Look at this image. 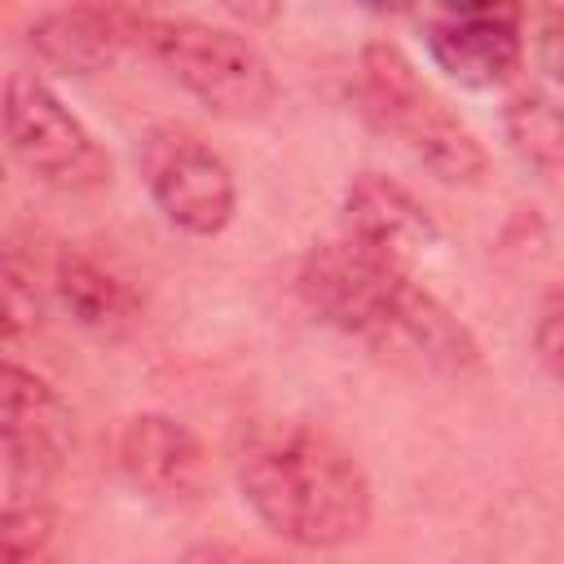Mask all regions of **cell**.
I'll list each match as a JSON object with an SVG mask.
<instances>
[{
	"instance_id": "obj_3",
	"label": "cell",
	"mask_w": 564,
	"mask_h": 564,
	"mask_svg": "<svg viewBox=\"0 0 564 564\" xmlns=\"http://www.w3.org/2000/svg\"><path fill=\"white\" fill-rule=\"evenodd\" d=\"M361 110L445 185H480L489 159L476 132L427 88L414 62L392 40H370L361 48Z\"/></svg>"
},
{
	"instance_id": "obj_11",
	"label": "cell",
	"mask_w": 564,
	"mask_h": 564,
	"mask_svg": "<svg viewBox=\"0 0 564 564\" xmlns=\"http://www.w3.org/2000/svg\"><path fill=\"white\" fill-rule=\"evenodd\" d=\"M379 348H397L441 379H467L485 361L471 326L445 300H436L427 286H419L414 278L401 286L397 308L388 317V335Z\"/></svg>"
},
{
	"instance_id": "obj_17",
	"label": "cell",
	"mask_w": 564,
	"mask_h": 564,
	"mask_svg": "<svg viewBox=\"0 0 564 564\" xmlns=\"http://www.w3.org/2000/svg\"><path fill=\"white\" fill-rule=\"evenodd\" d=\"M533 352L542 361V370L564 383V286L542 295L538 317H533Z\"/></svg>"
},
{
	"instance_id": "obj_9",
	"label": "cell",
	"mask_w": 564,
	"mask_h": 564,
	"mask_svg": "<svg viewBox=\"0 0 564 564\" xmlns=\"http://www.w3.org/2000/svg\"><path fill=\"white\" fill-rule=\"evenodd\" d=\"M115 458L123 480L154 502H194L207 489V471H212L203 441L181 419L159 410L132 414L119 427Z\"/></svg>"
},
{
	"instance_id": "obj_13",
	"label": "cell",
	"mask_w": 564,
	"mask_h": 564,
	"mask_svg": "<svg viewBox=\"0 0 564 564\" xmlns=\"http://www.w3.org/2000/svg\"><path fill=\"white\" fill-rule=\"evenodd\" d=\"M48 286H53V300L62 304V313L97 339H123L141 326L137 291L123 278H115L110 269H101L97 260H88L84 251H57Z\"/></svg>"
},
{
	"instance_id": "obj_14",
	"label": "cell",
	"mask_w": 564,
	"mask_h": 564,
	"mask_svg": "<svg viewBox=\"0 0 564 564\" xmlns=\"http://www.w3.org/2000/svg\"><path fill=\"white\" fill-rule=\"evenodd\" d=\"M502 132L511 154L538 176H555L564 167V106L542 88H520L507 97Z\"/></svg>"
},
{
	"instance_id": "obj_4",
	"label": "cell",
	"mask_w": 564,
	"mask_h": 564,
	"mask_svg": "<svg viewBox=\"0 0 564 564\" xmlns=\"http://www.w3.org/2000/svg\"><path fill=\"white\" fill-rule=\"evenodd\" d=\"M4 141L40 185L84 194L110 181V154L35 70L4 79Z\"/></svg>"
},
{
	"instance_id": "obj_8",
	"label": "cell",
	"mask_w": 564,
	"mask_h": 564,
	"mask_svg": "<svg viewBox=\"0 0 564 564\" xmlns=\"http://www.w3.org/2000/svg\"><path fill=\"white\" fill-rule=\"evenodd\" d=\"M432 62L463 88H502L524 62L520 9L507 4H463L441 9L423 22Z\"/></svg>"
},
{
	"instance_id": "obj_10",
	"label": "cell",
	"mask_w": 564,
	"mask_h": 564,
	"mask_svg": "<svg viewBox=\"0 0 564 564\" xmlns=\"http://www.w3.org/2000/svg\"><path fill=\"white\" fill-rule=\"evenodd\" d=\"M344 238H352L370 256L410 273L414 260H423L432 247H441V225L392 176L357 172L344 189Z\"/></svg>"
},
{
	"instance_id": "obj_2",
	"label": "cell",
	"mask_w": 564,
	"mask_h": 564,
	"mask_svg": "<svg viewBox=\"0 0 564 564\" xmlns=\"http://www.w3.org/2000/svg\"><path fill=\"white\" fill-rule=\"evenodd\" d=\"M132 40L212 115L247 123L273 110L278 75L260 44L242 31L212 26L198 18L132 13Z\"/></svg>"
},
{
	"instance_id": "obj_1",
	"label": "cell",
	"mask_w": 564,
	"mask_h": 564,
	"mask_svg": "<svg viewBox=\"0 0 564 564\" xmlns=\"http://www.w3.org/2000/svg\"><path fill=\"white\" fill-rule=\"evenodd\" d=\"M238 489L264 529L304 551L348 546L375 516L366 467L313 423L260 427L238 458Z\"/></svg>"
},
{
	"instance_id": "obj_5",
	"label": "cell",
	"mask_w": 564,
	"mask_h": 564,
	"mask_svg": "<svg viewBox=\"0 0 564 564\" xmlns=\"http://www.w3.org/2000/svg\"><path fill=\"white\" fill-rule=\"evenodd\" d=\"M141 181L163 220L189 238H216L238 212V181L229 163L189 128L159 123L137 150Z\"/></svg>"
},
{
	"instance_id": "obj_7",
	"label": "cell",
	"mask_w": 564,
	"mask_h": 564,
	"mask_svg": "<svg viewBox=\"0 0 564 564\" xmlns=\"http://www.w3.org/2000/svg\"><path fill=\"white\" fill-rule=\"evenodd\" d=\"M405 282H410L405 269L370 256L352 238L313 247L295 273L300 300L317 322H326L344 335H357L375 348L388 335V317H392Z\"/></svg>"
},
{
	"instance_id": "obj_16",
	"label": "cell",
	"mask_w": 564,
	"mask_h": 564,
	"mask_svg": "<svg viewBox=\"0 0 564 564\" xmlns=\"http://www.w3.org/2000/svg\"><path fill=\"white\" fill-rule=\"evenodd\" d=\"M40 326V295H35V269L22 264L18 251L4 256V344L13 348L22 335Z\"/></svg>"
},
{
	"instance_id": "obj_15",
	"label": "cell",
	"mask_w": 564,
	"mask_h": 564,
	"mask_svg": "<svg viewBox=\"0 0 564 564\" xmlns=\"http://www.w3.org/2000/svg\"><path fill=\"white\" fill-rule=\"evenodd\" d=\"M0 564H57V516L48 498L4 502Z\"/></svg>"
},
{
	"instance_id": "obj_6",
	"label": "cell",
	"mask_w": 564,
	"mask_h": 564,
	"mask_svg": "<svg viewBox=\"0 0 564 564\" xmlns=\"http://www.w3.org/2000/svg\"><path fill=\"white\" fill-rule=\"evenodd\" d=\"M75 445V414L66 397L35 370L4 357L0 370V458L4 502L48 498L66 454Z\"/></svg>"
},
{
	"instance_id": "obj_12",
	"label": "cell",
	"mask_w": 564,
	"mask_h": 564,
	"mask_svg": "<svg viewBox=\"0 0 564 564\" xmlns=\"http://www.w3.org/2000/svg\"><path fill=\"white\" fill-rule=\"evenodd\" d=\"M132 40V9L110 4H66L31 22V53L57 75H97L115 66L119 48Z\"/></svg>"
},
{
	"instance_id": "obj_18",
	"label": "cell",
	"mask_w": 564,
	"mask_h": 564,
	"mask_svg": "<svg viewBox=\"0 0 564 564\" xmlns=\"http://www.w3.org/2000/svg\"><path fill=\"white\" fill-rule=\"evenodd\" d=\"M542 62L564 84V9H555L546 18V26H542Z\"/></svg>"
},
{
	"instance_id": "obj_19",
	"label": "cell",
	"mask_w": 564,
	"mask_h": 564,
	"mask_svg": "<svg viewBox=\"0 0 564 564\" xmlns=\"http://www.w3.org/2000/svg\"><path fill=\"white\" fill-rule=\"evenodd\" d=\"M181 564H269V560H260V555H247V551H238V546H225V542H203V546L185 551V560H181Z\"/></svg>"
}]
</instances>
